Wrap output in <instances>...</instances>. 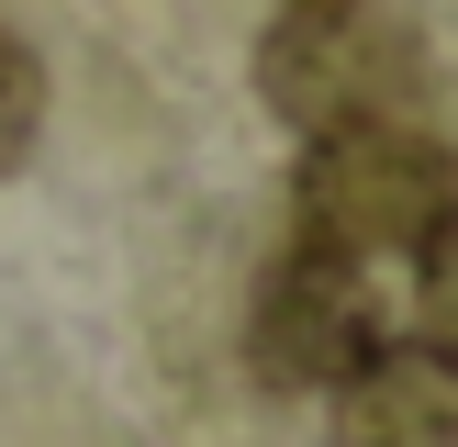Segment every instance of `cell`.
<instances>
[{
  "label": "cell",
  "instance_id": "1",
  "mask_svg": "<svg viewBox=\"0 0 458 447\" xmlns=\"http://www.w3.org/2000/svg\"><path fill=\"white\" fill-rule=\"evenodd\" d=\"M458 213V156L414 112H369V123H325L302 146V235L347 246V257H414Z\"/></svg>",
  "mask_w": 458,
  "mask_h": 447
},
{
  "label": "cell",
  "instance_id": "2",
  "mask_svg": "<svg viewBox=\"0 0 458 447\" xmlns=\"http://www.w3.org/2000/svg\"><path fill=\"white\" fill-rule=\"evenodd\" d=\"M380 335H392V313H380L369 257H347V246H325V235L280 246L268 280H258V302H246V358H258L268 392H335Z\"/></svg>",
  "mask_w": 458,
  "mask_h": 447
},
{
  "label": "cell",
  "instance_id": "3",
  "mask_svg": "<svg viewBox=\"0 0 458 447\" xmlns=\"http://www.w3.org/2000/svg\"><path fill=\"white\" fill-rule=\"evenodd\" d=\"M258 89L280 123H369V112L414 101V34L380 22L369 0H291V22L258 45Z\"/></svg>",
  "mask_w": 458,
  "mask_h": 447
},
{
  "label": "cell",
  "instance_id": "4",
  "mask_svg": "<svg viewBox=\"0 0 458 447\" xmlns=\"http://www.w3.org/2000/svg\"><path fill=\"white\" fill-rule=\"evenodd\" d=\"M335 447H458V358L425 335H380L335 380Z\"/></svg>",
  "mask_w": 458,
  "mask_h": 447
},
{
  "label": "cell",
  "instance_id": "5",
  "mask_svg": "<svg viewBox=\"0 0 458 447\" xmlns=\"http://www.w3.org/2000/svg\"><path fill=\"white\" fill-rule=\"evenodd\" d=\"M34 134H45V67H34V45L0 22V179L34 156Z\"/></svg>",
  "mask_w": 458,
  "mask_h": 447
},
{
  "label": "cell",
  "instance_id": "6",
  "mask_svg": "<svg viewBox=\"0 0 458 447\" xmlns=\"http://www.w3.org/2000/svg\"><path fill=\"white\" fill-rule=\"evenodd\" d=\"M414 335L437 358H458V213L414 246Z\"/></svg>",
  "mask_w": 458,
  "mask_h": 447
}]
</instances>
